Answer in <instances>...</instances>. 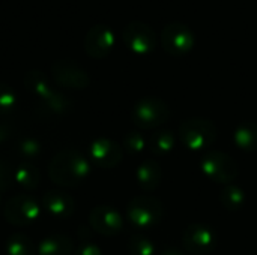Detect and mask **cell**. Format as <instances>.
I'll list each match as a JSON object with an SVG mask.
<instances>
[{"label":"cell","mask_w":257,"mask_h":255,"mask_svg":"<svg viewBox=\"0 0 257 255\" xmlns=\"http://www.w3.org/2000/svg\"><path fill=\"white\" fill-rule=\"evenodd\" d=\"M90 174L89 161L75 149H63L56 153L48 165V176L54 185L75 188Z\"/></svg>","instance_id":"obj_1"},{"label":"cell","mask_w":257,"mask_h":255,"mask_svg":"<svg viewBox=\"0 0 257 255\" xmlns=\"http://www.w3.org/2000/svg\"><path fill=\"white\" fill-rule=\"evenodd\" d=\"M163 203L152 195H137L126 206V218L139 230H151L163 221Z\"/></svg>","instance_id":"obj_2"},{"label":"cell","mask_w":257,"mask_h":255,"mask_svg":"<svg viewBox=\"0 0 257 255\" xmlns=\"http://www.w3.org/2000/svg\"><path fill=\"white\" fill-rule=\"evenodd\" d=\"M169 117L170 107L158 96L140 98L131 110V120L140 129H155L166 123Z\"/></svg>","instance_id":"obj_3"},{"label":"cell","mask_w":257,"mask_h":255,"mask_svg":"<svg viewBox=\"0 0 257 255\" xmlns=\"http://www.w3.org/2000/svg\"><path fill=\"white\" fill-rule=\"evenodd\" d=\"M217 137L215 123L205 117H191L179 125V138L191 150L208 149L217 141Z\"/></svg>","instance_id":"obj_4"},{"label":"cell","mask_w":257,"mask_h":255,"mask_svg":"<svg viewBox=\"0 0 257 255\" xmlns=\"http://www.w3.org/2000/svg\"><path fill=\"white\" fill-rule=\"evenodd\" d=\"M200 168L208 179L220 185H232L239 176V165L236 161L220 150L206 152L200 159Z\"/></svg>","instance_id":"obj_5"},{"label":"cell","mask_w":257,"mask_h":255,"mask_svg":"<svg viewBox=\"0 0 257 255\" xmlns=\"http://www.w3.org/2000/svg\"><path fill=\"white\" fill-rule=\"evenodd\" d=\"M196 44V35L188 24L182 21H170L161 30V47L173 57L188 54Z\"/></svg>","instance_id":"obj_6"},{"label":"cell","mask_w":257,"mask_h":255,"mask_svg":"<svg viewBox=\"0 0 257 255\" xmlns=\"http://www.w3.org/2000/svg\"><path fill=\"white\" fill-rule=\"evenodd\" d=\"M122 39L133 53L140 56L152 53L158 45V36L155 30L148 23L140 20H133L123 27Z\"/></svg>","instance_id":"obj_7"},{"label":"cell","mask_w":257,"mask_h":255,"mask_svg":"<svg viewBox=\"0 0 257 255\" xmlns=\"http://www.w3.org/2000/svg\"><path fill=\"white\" fill-rule=\"evenodd\" d=\"M39 213L41 206L33 197L27 194L14 195L3 209V216L6 222H9L14 227H24L32 224L38 219Z\"/></svg>","instance_id":"obj_8"},{"label":"cell","mask_w":257,"mask_h":255,"mask_svg":"<svg viewBox=\"0 0 257 255\" xmlns=\"http://www.w3.org/2000/svg\"><path fill=\"white\" fill-rule=\"evenodd\" d=\"M51 77L56 84L74 90L86 89L90 84V75L71 59L56 60L51 65Z\"/></svg>","instance_id":"obj_9"},{"label":"cell","mask_w":257,"mask_h":255,"mask_svg":"<svg viewBox=\"0 0 257 255\" xmlns=\"http://www.w3.org/2000/svg\"><path fill=\"white\" fill-rule=\"evenodd\" d=\"M182 242L190 254L208 255L217 248L218 237L211 227L203 224H191L185 228Z\"/></svg>","instance_id":"obj_10"},{"label":"cell","mask_w":257,"mask_h":255,"mask_svg":"<svg viewBox=\"0 0 257 255\" xmlns=\"http://www.w3.org/2000/svg\"><path fill=\"white\" fill-rule=\"evenodd\" d=\"M84 51L92 59H104L114 47L113 29L104 23L92 26L84 36Z\"/></svg>","instance_id":"obj_11"},{"label":"cell","mask_w":257,"mask_h":255,"mask_svg":"<svg viewBox=\"0 0 257 255\" xmlns=\"http://www.w3.org/2000/svg\"><path fill=\"white\" fill-rule=\"evenodd\" d=\"M89 224L92 230L102 236H116L123 230L122 215L111 206L101 204L90 210Z\"/></svg>","instance_id":"obj_12"},{"label":"cell","mask_w":257,"mask_h":255,"mask_svg":"<svg viewBox=\"0 0 257 255\" xmlns=\"http://www.w3.org/2000/svg\"><path fill=\"white\" fill-rule=\"evenodd\" d=\"M89 155L96 167L110 170L122 162L123 149L110 138H98L90 144Z\"/></svg>","instance_id":"obj_13"},{"label":"cell","mask_w":257,"mask_h":255,"mask_svg":"<svg viewBox=\"0 0 257 255\" xmlns=\"http://www.w3.org/2000/svg\"><path fill=\"white\" fill-rule=\"evenodd\" d=\"M42 206L47 213L56 219H66L75 210L74 198L63 191H48L42 197Z\"/></svg>","instance_id":"obj_14"},{"label":"cell","mask_w":257,"mask_h":255,"mask_svg":"<svg viewBox=\"0 0 257 255\" xmlns=\"http://www.w3.org/2000/svg\"><path fill=\"white\" fill-rule=\"evenodd\" d=\"M136 179L139 186L146 191V192H152L155 191L163 180V171L160 164L155 159H145L136 171Z\"/></svg>","instance_id":"obj_15"},{"label":"cell","mask_w":257,"mask_h":255,"mask_svg":"<svg viewBox=\"0 0 257 255\" xmlns=\"http://www.w3.org/2000/svg\"><path fill=\"white\" fill-rule=\"evenodd\" d=\"M23 83H24V87L35 96H38L41 101L47 99L53 92L54 89L50 86V81L47 78V75L39 71V69H30L24 74V78H23Z\"/></svg>","instance_id":"obj_16"},{"label":"cell","mask_w":257,"mask_h":255,"mask_svg":"<svg viewBox=\"0 0 257 255\" xmlns=\"http://www.w3.org/2000/svg\"><path fill=\"white\" fill-rule=\"evenodd\" d=\"M38 255H74V243L65 234H54L39 243Z\"/></svg>","instance_id":"obj_17"},{"label":"cell","mask_w":257,"mask_h":255,"mask_svg":"<svg viewBox=\"0 0 257 255\" xmlns=\"http://www.w3.org/2000/svg\"><path fill=\"white\" fill-rule=\"evenodd\" d=\"M176 144L175 134L169 129H158L148 138V147L154 156H167Z\"/></svg>","instance_id":"obj_18"},{"label":"cell","mask_w":257,"mask_h":255,"mask_svg":"<svg viewBox=\"0 0 257 255\" xmlns=\"http://www.w3.org/2000/svg\"><path fill=\"white\" fill-rule=\"evenodd\" d=\"M235 144L245 152H256L257 150V122H242L236 126L233 132Z\"/></svg>","instance_id":"obj_19"},{"label":"cell","mask_w":257,"mask_h":255,"mask_svg":"<svg viewBox=\"0 0 257 255\" xmlns=\"http://www.w3.org/2000/svg\"><path fill=\"white\" fill-rule=\"evenodd\" d=\"M14 179L15 182L23 186L27 191H33L35 188H38L39 182H41V171L38 167H35L32 162H21L15 171H14Z\"/></svg>","instance_id":"obj_20"},{"label":"cell","mask_w":257,"mask_h":255,"mask_svg":"<svg viewBox=\"0 0 257 255\" xmlns=\"http://www.w3.org/2000/svg\"><path fill=\"white\" fill-rule=\"evenodd\" d=\"M220 201L223 207L229 212H238L245 206V192L236 185H226L220 192Z\"/></svg>","instance_id":"obj_21"},{"label":"cell","mask_w":257,"mask_h":255,"mask_svg":"<svg viewBox=\"0 0 257 255\" xmlns=\"http://www.w3.org/2000/svg\"><path fill=\"white\" fill-rule=\"evenodd\" d=\"M6 254L8 255H35L36 249L30 237L23 233H14L6 240Z\"/></svg>","instance_id":"obj_22"},{"label":"cell","mask_w":257,"mask_h":255,"mask_svg":"<svg viewBox=\"0 0 257 255\" xmlns=\"http://www.w3.org/2000/svg\"><path fill=\"white\" fill-rule=\"evenodd\" d=\"M42 105H44V108H47L50 113H54V114H65L66 111L71 110L72 102L68 99V96H65L63 93L54 90L47 99L42 101Z\"/></svg>","instance_id":"obj_23"},{"label":"cell","mask_w":257,"mask_h":255,"mask_svg":"<svg viewBox=\"0 0 257 255\" xmlns=\"http://www.w3.org/2000/svg\"><path fill=\"white\" fill-rule=\"evenodd\" d=\"M15 149L18 156L26 159V162H30L32 159H36L41 155V144L35 138H23Z\"/></svg>","instance_id":"obj_24"},{"label":"cell","mask_w":257,"mask_h":255,"mask_svg":"<svg viewBox=\"0 0 257 255\" xmlns=\"http://www.w3.org/2000/svg\"><path fill=\"white\" fill-rule=\"evenodd\" d=\"M123 149L130 155H140L146 149V138L139 131H130L123 137Z\"/></svg>","instance_id":"obj_25"},{"label":"cell","mask_w":257,"mask_h":255,"mask_svg":"<svg viewBox=\"0 0 257 255\" xmlns=\"http://www.w3.org/2000/svg\"><path fill=\"white\" fill-rule=\"evenodd\" d=\"M128 252L131 255H154L155 245L143 236H133L128 242Z\"/></svg>","instance_id":"obj_26"},{"label":"cell","mask_w":257,"mask_h":255,"mask_svg":"<svg viewBox=\"0 0 257 255\" xmlns=\"http://www.w3.org/2000/svg\"><path fill=\"white\" fill-rule=\"evenodd\" d=\"M17 107V95L14 89L5 83H0V116L9 114Z\"/></svg>","instance_id":"obj_27"},{"label":"cell","mask_w":257,"mask_h":255,"mask_svg":"<svg viewBox=\"0 0 257 255\" xmlns=\"http://www.w3.org/2000/svg\"><path fill=\"white\" fill-rule=\"evenodd\" d=\"M14 182L15 179H14V171L11 165L0 159V192L8 191L14 185Z\"/></svg>","instance_id":"obj_28"},{"label":"cell","mask_w":257,"mask_h":255,"mask_svg":"<svg viewBox=\"0 0 257 255\" xmlns=\"http://www.w3.org/2000/svg\"><path fill=\"white\" fill-rule=\"evenodd\" d=\"M74 255H102V251L98 245L95 243H90V242H84L75 252Z\"/></svg>","instance_id":"obj_29"},{"label":"cell","mask_w":257,"mask_h":255,"mask_svg":"<svg viewBox=\"0 0 257 255\" xmlns=\"http://www.w3.org/2000/svg\"><path fill=\"white\" fill-rule=\"evenodd\" d=\"M11 126L8 125V123H3V122H0V144H3V143H6L8 141V138L11 137Z\"/></svg>","instance_id":"obj_30"},{"label":"cell","mask_w":257,"mask_h":255,"mask_svg":"<svg viewBox=\"0 0 257 255\" xmlns=\"http://www.w3.org/2000/svg\"><path fill=\"white\" fill-rule=\"evenodd\" d=\"M161 255H185L182 251H179V249H176V248H166Z\"/></svg>","instance_id":"obj_31"},{"label":"cell","mask_w":257,"mask_h":255,"mask_svg":"<svg viewBox=\"0 0 257 255\" xmlns=\"http://www.w3.org/2000/svg\"><path fill=\"white\" fill-rule=\"evenodd\" d=\"M0 194H2V192H0ZM0 200H2V198H0Z\"/></svg>","instance_id":"obj_32"}]
</instances>
